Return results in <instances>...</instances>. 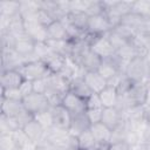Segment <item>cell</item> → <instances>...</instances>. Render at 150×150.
I'll return each mask as SVG.
<instances>
[{
    "label": "cell",
    "instance_id": "1",
    "mask_svg": "<svg viewBox=\"0 0 150 150\" xmlns=\"http://www.w3.org/2000/svg\"><path fill=\"white\" fill-rule=\"evenodd\" d=\"M125 75L132 82H141V81L145 82L148 79V67L144 57L136 56L135 59H132L128 63Z\"/></svg>",
    "mask_w": 150,
    "mask_h": 150
},
{
    "label": "cell",
    "instance_id": "2",
    "mask_svg": "<svg viewBox=\"0 0 150 150\" xmlns=\"http://www.w3.org/2000/svg\"><path fill=\"white\" fill-rule=\"evenodd\" d=\"M35 15L27 18V19H23L25 32L34 42H46L48 40L47 27L39 23Z\"/></svg>",
    "mask_w": 150,
    "mask_h": 150
},
{
    "label": "cell",
    "instance_id": "3",
    "mask_svg": "<svg viewBox=\"0 0 150 150\" xmlns=\"http://www.w3.org/2000/svg\"><path fill=\"white\" fill-rule=\"evenodd\" d=\"M19 71L23 76L25 80H29V81H34V80H38V79H43V77H47L52 74L48 70L46 63L41 60L23 64L19 69Z\"/></svg>",
    "mask_w": 150,
    "mask_h": 150
},
{
    "label": "cell",
    "instance_id": "4",
    "mask_svg": "<svg viewBox=\"0 0 150 150\" xmlns=\"http://www.w3.org/2000/svg\"><path fill=\"white\" fill-rule=\"evenodd\" d=\"M22 104H23V108L27 111L32 112L33 115L50 109V104L47 97L45 96V94L32 93L28 96L22 98Z\"/></svg>",
    "mask_w": 150,
    "mask_h": 150
},
{
    "label": "cell",
    "instance_id": "5",
    "mask_svg": "<svg viewBox=\"0 0 150 150\" xmlns=\"http://www.w3.org/2000/svg\"><path fill=\"white\" fill-rule=\"evenodd\" d=\"M89 48L91 52H94L97 56L103 59H110L116 54V49L112 47L108 38L104 35H97L91 43L89 45Z\"/></svg>",
    "mask_w": 150,
    "mask_h": 150
},
{
    "label": "cell",
    "instance_id": "6",
    "mask_svg": "<svg viewBox=\"0 0 150 150\" xmlns=\"http://www.w3.org/2000/svg\"><path fill=\"white\" fill-rule=\"evenodd\" d=\"M23 64H25L23 57L19 55L13 48H2V52H1L2 71L19 70Z\"/></svg>",
    "mask_w": 150,
    "mask_h": 150
},
{
    "label": "cell",
    "instance_id": "7",
    "mask_svg": "<svg viewBox=\"0 0 150 150\" xmlns=\"http://www.w3.org/2000/svg\"><path fill=\"white\" fill-rule=\"evenodd\" d=\"M61 105L68 110L71 116L73 115H79V114H83L87 110V104H86V100L79 97L77 95L73 94L71 91H68L63 98H62V103Z\"/></svg>",
    "mask_w": 150,
    "mask_h": 150
},
{
    "label": "cell",
    "instance_id": "8",
    "mask_svg": "<svg viewBox=\"0 0 150 150\" xmlns=\"http://www.w3.org/2000/svg\"><path fill=\"white\" fill-rule=\"evenodd\" d=\"M111 29L112 27L109 23L104 13L100 15H95V16H89L88 23H87V32L94 35H104Z\"/></svg>",
    "mask_w": 150,
    "mask_h": 150
},
{
    "label": "cell",
    "instance_id": "9",
    "mask_svg": "<svg viewBox=\"0 0 150 150\" xmlns=\"http://www.w3.org/2000/svg\"><path fill=\"white\" fill-rule=\"evenodd\" d=\"M50 112L53 116V123L55 128L69 130L71 124V114L66 110L62 105L50 107Z\"/></svg>",
    "mask_w": 150,
    "mask_h": 150
},
{
    "label": "cell",
    "instance_id": "10",
    "mask_svg": "<svg viewBox=\"0 0 150 150\" xmlns=\"http://www.w3.org/2000/svg\"><path fill=\"white\" fill-rule=\"evenodd\" d=\"M23 76L20 74L19 70H6L1 73L0 83L1 89H13L19 88L23 82Z\"/></svg>",
    "mask_w": 150,
    "mask_h": 150
},
{
    "label": "cell",
    "instance_id": "11",
    "mask_svg": "<svg viewBox=\"0 0 150 150\" xmlns=\"http://www.w3.org/2000/svg\"><path fill=\"white\" fill-rule=\"evenodd\" d=\"M84 82L94 94H100L108 87V82L97 71H87L83 76Z\"/></svg>",
    "mask_w": 150,
    "mask_h": 150
},
{
    "label": "cell",
    "instance_id": "12",
    "mask_svg": "<svg viewBox=\"0 0 150 150\" xmlns=\"http://www.w3.org/2000/svg\"><path fill=\"white\" fill-rule=\"evenodd\" d=\"M90 131L100 145H109L111 139V129H109L107 125H104L102 122L95 123L90 125Z\"/></svg>",
    "mask_w": 150,
    "mask_h": 150
},
{
    "label": "cell",
    "instance_id": "13",
    "mask_svg": "<svg viewBox=\"0 0 150 150\" xmlns=\"http://www.w3.org/2000/svg\"><path fill=\"white\" fill-rule=\"evenodd\" d=\"M102 62V59L97 56L94 52L90 50V48H87L84 53L82 54L79 64L86 70V71H97L100 64Z\"/></svg>",
    "mask_w": 150,
    "mask_h": 150
},
{
    "label": "cell",
    "instance_id": "14",
    "mask_svg": "<svg viewBox=\"0 0 150 150\" xmlns=\"http://www.w3.org/2000/svg\"><path fill=\"white\" fill-rule=\"evenodd\" d=\"M123 120V115L117 108H103L101 122L109 129L114 130Z\"/></svg>",
    "mask_w": 150,
    "mask_h": 150
},
{
    "label": "cell",
    "instance_id": "15",
    "mask_svg": "<svg viewBox=\"0 0 150 150\" xmlns=\"http://www.w3.org/2000/svg\"><path fill=\"white\" fill-rule=\"evenodd\" d=\"M90 122L87 117V114L83 112V114H79V115H73L71 116V124H70V128H69V134L77 137L80 136L83 131L88 130L90 128Z\"/></svg>",
    "mask_w": 150,
    "mask_h": 150
},
{
    "label": "cell",
    "instance_id": "16",
    "mask_svg": "<svg viewBox=\"0 0 150 150\" xmlns=\"http://www.w3.org/2000/svg\"><path fill=\"white\" fill-rule=\"evenodd\" d=\"M46 79H47L48 88L54 89L61 95H66L70 90V82L67 79L62 77L60 74H50Z\"/></svg>",
    "mask_w": 150,
    "mask_h": 150
},
{
    "label": "cell",
    "instance_id": "17",
    "mask_svg": "<svg viewBox=\"0 0 150 150\" xmlns=\"http://www.w3.org/2000/svg\"><path fill=\"white\" fill-rule=\"evenodd\" d=\"M46 42L55 54L62 55L64 57L71 56L73 41H70V40H47Z\"/></svg>",
    "mask_w": 150,
    "mask_h": 150
},
{
    "label": "cell",
    "instance_id": "18",
    "mask_svg": "<svg viewBox=\"0 0 150 150\" xmlns=\"http://www.w3.org/2000/svg\"><path fill=\"white\" fill-rule=\"evenodd\" d=\"M34 47H35V42L27 35H22L19 38H15V45H14V50L21 55L22 57L34 53Z\"/></svg>",
    "mask_w": 150,
    "mask_h": 150
},
{
    "label": "cell",
    "instance_id": "19",
    "mask_svg": "<svg viewBox=\"0 0 150 150\" xmlns=\"http://www.w3.org/2000/svg\"><path fill=\"white\" fill-rule=\"evenodd\" d=\"M97 73L104 77L107 81L110 80L111 77H114L117 73H120L118 70V67H117V63H116V59H115V55L110 59H103L98 69H97Z\"/></svg>",
    "mask_w": 150,
    "mask_h": 150
},
{
    "label": "cell",
    "instance_id": "20",
    "mask_svg": "<svg viewBox=\"0 0 150 150\" xmlns=\"http://www.w3.org/2000/svg\"><path fill=\"white\" fill-rule=\"evenodd\" d=\"M23 109L22 101L1 98V114L8 117H15Z\"/></svg>",
    "mask_w": 150,
    "mask_h": 150
},
{
    "label": "cell",
    "instance_id": "21",
    "mask_svg": "<svg viewBox=\"0 0 150 150\" xmlns=\"http://www.w3.org/2000/svg\"><path fill=\"white\" fill-rule=\"evenodd\" d=\"M98 96L103 108H116L118 102V94L115 88L107 87L104 90H102L98 94Z\"/></svg>",
    "mask_w": 150,
    "mask_h": 150
},
{
    "label": "cell",
    "instance_id": "22",
    "mask_svg": "<svg viewBox=\"0 0 150 150\" xmlns=\"http://www.w3.org/2000/svg\"><path fill=\"white\" fill-rule=\"evenodd\" d=\"M73 94L77 95L79 97L87 100L94 93L90 90V88L87 86V83L84 82L83 79H75L70 81V90Z\"/></svg>",
    "mask_w": 150,
    "mask_h": 150
},
{
    "label": "cell",
    "instance_id": "23",
    "mask_svg": "<svg viewBox=\"0 0 150 150\" xmlns=\"http://www.w3.org/2000/svg\"><path fill=\"white\" fill-rule=\"evenodd\" d=\"M48 40H69L66 27L61 21H53L47 27Z\"/></svg>",
    "mask_w": 150,
    "mask_h": 150
},
{
    "label": "cell",
    "instance_id": "24",
    "mask_svg": "<svg viewBox=\"0 0 150 150\" xmlns=\"http://www.w3.org/2000/svg\"><path fill=\"white\" fill-rule=\"evenodd\" d=\"M22 129H23L25 134L28 136V138L32 139V141H34V142H36V143L42 138V136L45 135V131H46L40 125V123L36 122L35 120H33L29 123H27Z\"/></svg>",
    "mask_w": 150,
    "mask_h": 150
},
{
    "label": "cell",
    "instance_id": "25",
    "mask_svg": "<svg viewBox=\"0 0 150 150\" xmlns=\"http://www.w3.org/2000/svg\"><path fill=\"white\" fill-rule=\"evenodd\" d=\"M66 59H67V57H64V56H62V55H59V54L53 53V54H50L43 62L46 63L48 70H49L52 74H59V73L62 70V68H63V66H64V63H66Z\"/></svg>",
    "mask_w": 150,
    "mask_h": 150
},
{
    "label": "cell",
    "instance_id": "26",
    "mask_svg": "<svg viewBox=\"0 0 150 150\" xmlns=\"http://www.w3.org/2000/svg\"><path fill=\"white\" fill-rule=\"evenodd\" d=\"M40 9H41V2L40 1H32V0L20 1L19 13L22 16V19H27V18L35 15Z\"/></svg>",
    "mask_w": 150,
    "mask_h": 150
},
{
    "label": "cell",
    "instance_id": "27",
    "mask_svg": "<svg viewBox=\"0 0 150 150\" xmlns=\"http://www.w3.org/2000/svg\"><path fill=\"white\" fill-rule=\"evenodd\" d=\"M143 19H144V16H141V15L134 13V12H130V13H128L127 15H124L122 18L121 23L132 28L135 32H138L139 28H141V25L143 22Z\"/></svg>",
    "mask_w": 150,
    "mask_h": 150
},
{
    "label": "cell",
    "instance_id": "28",
    "mask_svg": "<svg viewBox=\"0 0 150 150\" xmlns=\"http://www.w3.org/2000/svg\"><path fill=\"white\" fill-rule=\"evenodd\" d=\"M116 55L121 59V60H123V61H131L132 59H135L136 56H138V54H137V52H136V49H135V47L132 46V43L129 41L128 43H125L123 47H121L120 49H117L116 50Z\"/></svg>",
    "mask_w": 150,
    "mask_h": 150
},
{
    "label": "cell",
    "instance_id": "29",
    "mask_svg": "<svg viewBox=\"0 0 150 150\" xmlns=\"http://www.w3.org/2000/svg\"><path fill=\"white\" fill-rule=\"evenodd\" d=\"M20 1H0V14L7 16H14L19 14Z\"/></svg>",
    "mask_w": 150,
    "mask_h": 150
},
{
    "label": "cell",
    "instance_id": "30",
    "mask_svg": "<svg viewBox=\"0 0 150 150\" xmlns=\"http://www.w3.org/2000/svg\"><path fill=\"white\" fill-rule=\"evenodd\" d=\"M34 120H35L36 122H39L40 125H41L45 130H48V129H50L52 127H54L53 116H52L50 109L35 114V115H34Z\"/></svg>",
    "mask_w": 150,
    "mask_h": 150
},
{
    "label": "cell",
    "instance_id": "31",
    "mask_svg": "<svg viewBox=\"0 0 150 150\" xmlns=\"http://www.w3.org/2000/svg\"><path fill=\"white\" fill-rule=\"evenodd\" d=\"M68 19L70 21V23L75 25L76 27L87 30V23H88V19L89 16L86 13H70L68 14Z\"/></svg>",
    "mask_w": 150,
    "mask_h": 150
},
{
    "label": "cell",
    "instance_id": "32",
    "mask_svg": "<svg viewBox=\"0 0 150 150\" xmlns=\"http://www.w3.org/2000/svg\"><path fill=\"white\" fill-rule=\"evenodd\" d=\"M54 52L49 48V46L47 45V42H35V47H34V54L39 57V60L45 61L50 54H53Z\"/></svg>",
    "mask_w": 150,
    "mask_h": 150
},
{
    "label": "cell",
    "instance_id": "33",
    "mask_svg": "<svg viewBox=\"0 0 150 150\" xmlns=\"http://www.w3.org/2000/svg\"><path fill=\"white\" fill-rule=\"evenodd\" d=\"M105 36L108 38V40L110 41V43L112 45V47H114L116 50L120 49L121 47H123L125 43L129 42L128 40H125L124 38H122L120 34H117L114 29H111V30H109L108 33H105Z\"/></svg>",
    "mask_w": 150,
    "mask_h": 150
},
{
    "label": "cell",
    "instance_id": "34",
    "mask_svg": "<svg viewBox=\"0 0 150 150\" xmlns=\"http://www.w3.org/2000/svg\"><path fill=\"white\" fill-rule=\"evenodd\" d=\"M91 1L88 0H73L70 1V13H87Z\"/></svg>",
    "mask_w": 150,
    "mask_h": 150
},
{
    "label": "cell",
    "instance_id": "35",
    "mask_svg": "<svg viewBox=\"0 0 150 150\" xmlns=\"http://www.w3.org/2000/svg\"><path fill=\"white\" fill-rule=\"evenodd\" d=\"M149 11H150V1H134L132 4V11L134 13L141 15V16H148L149 14Z\"/></svg>",
    "mask_w": 150,
    "mask_h": 150
},
{
    "label": "cell",
    "instance_id": "36",
    "mask_svg": "<svg viewBox=\"0 0 150 150\" xmlns=\"http://www.w3.org/2000/svg\"><path fill=\"white\" fill-rule=\"evenodd\" d=\"M45 96L47 97L50 107H57V105H61L62 103V98L64 95H61L60 93L55 91L54 89H50V88H47L46 93H45Z\"/></svg>",
    "mask_w": 150,
    "mask_h": 150
},
{
    "label": "cell",
    "instance_id": "37",
    "mask_svg": "<svg viewBox=\"0 0 150 150\" xmlns=\"http://www.w3.org/2000/svg\"><path fill=\"white\" fill-rule=\"evenodd\" d=\"M0 150H19L12 134L0 135Z\"/></svg>",
    "mask_w": 150,
    "mask_h": 150
},
{
    "label": "cell",
    "instance_id": "38",
    "mask_svg": "<svg viewBox=\"0 0 150 150\" xmlns=\"http://www.w3.org/2000/svg\"><path fill=\"white\" fill-rule=\"evenodd\" d=\"M1 98L7 100H14V101H22L23 96L19 88L13 89H1Z\"/></svg>",
    "mask_w": 150,
    "mask_h": 150
},
{
    "label": "cell",
    "instance_id": "39",
    "mask_svg": "<svg viewBox=\"0 0 150 150\" xmlns=\"http://www.w3.org/2000/svg\"><path fill=\"white\" fill-rule=\"evenodd\" d=\"M117 34H120L122 38H124L125 40H128V41H130L134 36H135V34H136V32L132 29V28H130V27H128V26H124V25H122V23H120L118 26H116L115 28H112Z\"/></svg>",
    "mask_w": 150,
    "mask_h": 150
},
{
    "label": "cell",
    "instance_id": "40",
    "mask_svg": "<svg viewBox=\"0 0 150 150\" xmlns=\"http://www.w3.org/2000/svg\"><path fill=\"white\" fill-rule=\"evenodd\" d=\"M104 13V6L102 1H91L88 11H87V15L88 16H95V15H100Z\"/></svg>",
    "mask_w": 150,
    "mask_h": 150
},
{
    "label": "cell",
    "instance_id": "41",
    "mask_svg": "<svg viewBox=\"0 0 150 150\" xmlns=\"http://www.w3.org/2000/svg\"><path fill=\"white\" fill-rule=\"evenodd\" d=\"M102 112H103V108H100V109H87L86 110V114H87V117H88L90 124H95V123L101 122Z\"/></svg>",
    "mask_w": 150,
    "mask_h": 150
},
{
    "label": "cell",
    "instance_id": "42",
    "mask_svg": "<svg viewBox=\"0 0 150 150\" xmlns=\"http://www.w3.org/2000/svg\"><path fill=\"white\" fill-rule=\"evenodd\" d=\"M15 118L18 120V122H19V124H20V127L21 128H23L27 123H29L30 121H33L34 120V115L32 114V112H29V111H27L25 108L15 116Z\"/></svg>",
    "mask_w": 150,
    "mask_h": 150
},
{
    "label": "cell",
    "instance_id": "43",
    "mask_svg": "<svg viewBox=\"0 0 150 150\" xmlns=\"http://www.w3.org/2000/svg\"><path fill=\"white\" fill-rule=\"evenodd\" d=\"M12 136H13V138H14V141H15V143H16L19 150H20V148H21L26 142L29 141V138H28V136L25 134L23 129H18V130H15V131L12 134Z\"/></svg>",
    "mask_w": 150,
    "mask_h": 150
},
{
    "label": "cell",
    "instance_id": "44",
    "mask_svg": "<svg viewBox=\"0 0 150 150\" xmlns=\"http://www.w3.org/2000/svg\"><path fill=\"white\" fill-rule=\"evenodd\" d=\"M48 88V84H47V79L43 77V79H38V80H34L33 81V93H36V94H45L46 90Z\"/></svg>",
    "mask_w": 150,
    "mask_h": 150
},
{
    "label": "cell",
    "instance_id": "45",
    "mask_svg": "<svg viewBox=\"0 0 150 150\" xmlns=\"http://www.w3.org/2000/svg\"><path fill=\"white\" fill-rule=\"evenodd\" d=\"M36 20H38V22L39 23H41L42 26H45V27H48L54 20H53V18L46 12V11H43V9H40L38 13H36Z\"/></svg>",
    "mask_w": 150,
    "mask_h": 150
},
{
    "label": "cell",
    "instance_id": "46",
    "mask_svg": "<svg viewBox=\"0 0 150 150\" xmlns=\"http://www.w3.org/2000/svg\"><path fill=\"white\" fill-rule=\"evenodd\" d=\"M86 104H87V109H100V108H103L98 94H93L89 98H87L86 100Z\"/></svg>",
    "mask_w": 150,
    "mask_h": 150
},
{
    "label": "cell",
    "instance_id": "47",
    "mask_svg": "<svg viewBox=\"0 0 150 150\" xmlns=\"http://www.w3.org/2000/svg\"><path fill=\"white\" fill-rule=\"evenodd\" d=\"M21 94L23 97L28 96L29 94L33 93V81H29V80H23V82L21 83V86L19 87Z\"/></svg>",
    "mask_w": 150,
    "mask_h": 150
},
{
    "label": "cell",
    "instance_id": "48",
    "mask_svg": "<svg viewBox=\"0 0 150 150\" xmlns=\"http://www.w3.org/2000/svg\"><path fill=\"white\" fill-rule=\"evenodd\" d=\"M20 150H38V143L34 142V141H32V139H29L28 142H26L20 148Z\"/></svg>",
    "mask_w": 150,
    "mask_h": 150
},
{
    "label": "cell",
    "instance_id": "49",
    "mask_svg": "<svg viewBox=\"0 0 150 150\" xmlns=\"http://www.w3.org/2000/svg\"><path fill=\"white\" fill-rule=\"evenodd\" d=\"M128 146L124 144V142H121V143H111L108 145L107 150H127Z\"/></svg>",
    "mask_w": 150,
    "mask_h": 150
},
{
    "label": "cell",
    "instance_id": "50",
    "mask_svg": "<svg viewBox=\"0 0 150 150\" xmlns=\"http://www.w3.org/2000/svg\"><path fill=\"white\" fill-rule=\"evenodd\" d=\"M144 108L145 109H150V83L148 84V89H146V100H145Z\"/></svg>",
    "mask_w": 150,
    "mask_h": 150
},
{
    "label": "cell",
    "instance_id": "51",
    "mask_svg": "<svg viewBox=\"0 0 150 150\" xmlns=\"http://www.w3.org/2000/svg\"><path fill=\"white\" fill-rule=\"evenodd\" d=\"M127 150H131V149H130V148H128V149H127Z\"/></svg>",
    "mask_w": 150,
    "mask_h": 150
}]
</instances>
